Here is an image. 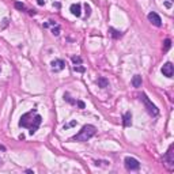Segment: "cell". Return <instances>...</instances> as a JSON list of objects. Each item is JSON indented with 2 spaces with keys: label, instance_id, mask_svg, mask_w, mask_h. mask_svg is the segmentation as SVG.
<instances>
[{
  "label": "cell",
  "instance_id": "cell-1",
  "mask_svg": "<svg viewBox=\"0 0 174 174\" xmlns=\"http://www.w3.org/2000/svg\"><path fill=\"white\" fill-rule=\"evenodd\" d=\"M41 122H42V117L37 113V109H32L30 112L22 114L19 118V127L27 128L30 132V135H34L38 131Z\"/></svg>",
  "mask_w": 174,
  "mask_h": 174
},
{
  "label": "cell",
  "instance_id": "cell-2",
  "mask_svg": "<svg viewBox=\"0 0 174 174\" xmlns=\"http://www.w3.org/2000/svg\"><path fill=\"white\" fill-rule=\"evenodd\" d=\"M95 134H97V128H95L94 125H91V124H87V125H84V127L82 128L76 135L74 136L72 140H75V142H80V143H84V142L90 140V139L93 138V136H95Z\"/></svg>",
  "mask_w": 174,
  "mask_h": 174
},
{
  "label": "cell",
  "instance_id": "cell-3",
  "mask_svg": "<svg viewBox=\"0 0 174 174\" xmlns=\"http://www.w3.org/2000/svg\"><path fill=\"white\" fill-rule=\"evenodd\" d=\"M140 100H142L143 104H144V106H146V109H147V112H148V113L151 114V116H158V114H159V109L156 108L154 104H152V101L147 97V94L143 93V94L140 95Z\"/></svg>",
  "mask_w": 174,
  "mask_h": 174
},
{
  "label": "cell",
  "instance_id": "cell-4",
  "mask_svg": "<svg viewBox=\"0 0 174 174\" xmlns=\"http://www.w3.org/2000/svg\"><path fill=\"white\" fill-rule=\"evenodd\" d=\"M173 148H174V146L170 144L168 152H166L165 156H163V163H165L166 168H168L170 172L174 169V152H173Z\"/></svg>",
  "mask_w": 174,
  "mask_h": 174
},
{
  "label": "cell",
  "instance_id": "cell-5",
  "mask_svg": "<svg viewBox=\"0 0 174 174\" xmlns=\"http://www.w3.org/2000/svg\"><path fill=\"white\" fill-rule=\"evenodd\" d=\"M124 165L129 172H136V170L140 169V163H139V161L136 158H132V156H127V158L124 159Z\"/></svg>",
  "mask_w": 174,
  "mask_h": 174
},
{
  "label": "cell",
  "instance_id": "cell-6",
  "mask_svg": "<svg viewBox=\"0 0 174 174\" xmlns=\"http://www.w3.org/2000/svg\"><path fill=\"white\" fill-rule=\"evenodd\" d=\"M50 67H52V71L53 72H60L66 68V61L61 60V59H57V60H53L50 63Z\"/></svg>",
  "mask_w": 174,
  "mask_h": 174
},
{
  "label": "cell",
  "instance_id": "cell-7",
  "mask_svg": "<svg viewBox=\"0 0 174 174\" xmlns=\"http://www.w3.org/2000/svg\"><path fill=\"white\" fill-rule=\"evenodd\" d=\"M147 18H148V20H150V22H151L154 26H156V27H161V26H162V19H161V16H159L156 12H154V11L150 12L148 15H147Z\"/></svg>",
  "mask_w": 174,
  "mask_h": 174
},
{
  "label": "cell",
  "instance_id": "cell-8",
  "mask_svg": "<svg viewBox=\"0 0 174 174\" xmlns=\"http://www.w3.org/2000/svg\"><path fill=\"white\" fill-rule=\"evenodd\" d=\"M162 74L165 75L166 78H173V74H174V66L170 61H168V63L163 64L162 67Z\"/></svg>",
  "mask_w": 174,
  "mask_h": 174
},
{
  "label": "cell",
  "instance_id": "cell-9",
  "mask_svg": "<svg viewBox=\"0 0 174 174\" xmlns=\"http://www.w3.org/2000/svg\"><path fill=\"white\" fill-rule=\"evenodd\" d=\"M122 124L124 127H131L132 125V113L131 112H125L122 116Z\"/></svg>",
  "mask_w": 174,
  "mask_h": 174
},
{
  "label": "cell",
  "instance_id": "cell-10",
  "mask_svg": "<svg viewBox=\"0 0 174 174\" xmlns=\"http://www.w3.org/2000/svg\"><path fill=\"white\" fill-rule=\"evenodd\" d=\"M70 10H71V12H72V15H75V16H79L82 15V6L79 4V3H76V4H72L70 7Z\"/></svg>",
  "mask_w": 174,
  "mask_h": 174
},
{
  "label": "cell",
  "instance_id": "cell-11",
  "mask_svg": "<svg viewBox=\"0 0 174 174\" xmlns=\"http://www.w3.org/2000/svg\"><path fill=\"white\" fill-rule=\"evenodd\" d=\"M44 26H53V29H52V33L54 34V36H59L60 34V26L57 25L54 20H49V23H45Z\"/></svg>",
  "mask_w": 174,
  "mask_h": 174
},
{
  "label": "cell",
  "instance_id": "cell-12",
  "mask_svg": "<svg viewBox=\"0 0 174 174\" xmlns=\"http://www.w3.org/2000/svg\"><path fill=\"white\" fill-rule=\"evenodd\" d=\"M142 83H143V80H142L140 75H135V76L132 78V86L134 87H142Z\"/></svg>",
  "mask_w": 174,
  "mask_h": 174
},
{
  "label": "cell",
  "instance_id": "cell-13",
  "mask_svg": "<svg viewBox=\"0 0 174 174\" xmlns=\"http://www.w3.org/2000/svg\"><path fill=\"white\" fill-rule=\"evenodd\" d=\"M97 84H98V86H100L101 88H106V87H109V82H108L106 78H104V76L98 78V79H97Z\"/></svg>",
  "mask_w": 174,
  "mask_h": 174
},
{
  "label": "cell",
  "instance_id": "cell-14",
  "mask_svg": "<svg viewBox=\"0 0 174 174\" xmlns=\"http://www.w3.org/2000/svg\"><path fill=\"white\" fill-rule=\"evenodd\" d=\"M109 33H110V36L113 37L114 40H118V38H121L122 37V33L118 32V30H116V29H113V27H109Z\"/></svg>",
  "mask_w": 174,
  "mask_h": 174
},
{
  "label": "cell",
  "instance_id": "cell-15",
  "mask_svg": "<svg viewBox=\"0 0 174 174\" xmlns=\"http://www.w3.org/2000/svg\"><path fill=\"white\" fill-rule=\"evenodd\" d=\"M14 6H15V8L19 10V11H27L26 6L23 4V3H20V2H15V3H14Z\"/></svg>",
  "mask_w": 174,
  "mask_h": 174
},
{
  "label": "cell",
  "instance_id": "cell-16",
  "mask_svg": "<svg viewBox=\"0 0 174 174\" xmlns=\"http://www.w3.org/2000/svg\"><path fill=\"white\" fill-rule=\"evenodd\" d=\"M72 63H74V66H82L83 60H82V57H79V56H74L72 57Z\"/></svg>",
  "mask_w": 174,
  "mask_h": 174
},
{
  "label": "cell",
  "instance_id": "cell-17",
  "mask_svg": "<svg viewBox=\"0 0 174 174\" xmlns=\"http://www.w3.org/2000/svg\"><path fill=\"white\" fill-rule=\"evenodd\" d=\"M64 100H66L67 102H70V104H72V105H76V101H75V100H72V98L70 97V94H68V93H66V94H64Z\"/></svg>",
  "mask_w": 174,
  "mask_h": 174
},
{
  "label": "cell",
  "instance_id": "cell-18",
  "mask_svg": "<svg viewBox=\"0 0 174 174\" xmlns=\"http://www.w3.org/2000/svg\"><path fill=\"white\" fill-rule=\"evenodd\" d=\"M170 46H172V40H165V48H163V50H165V52H166V50H169L170 49Z\"/></svg>",
  "mask_w": 174,
  "mask_h": 174
},
{
  "label": "cell",
  "instance_id": "cell-19",
  "mask_svg": "<svg viewBox=\"0 0 174 174\" xmlns=\"http://www.w3.org/2000/svg\"><path fill=\"white\" fill-rule=\"evenodd\" d=\"M74 71H76V72H84V67H80V66H74Z\"/></svg>",
  "mask_w": 174,
  "mask_h": 174
},
{
  "label": "cell",
  "instance_id": "cell-20",
  "mask_svg": "<svg viewBox=\"0 0 174 174\" xmlns=\"http://www.w3.org/2000/svg\"><path fill=\"white\" fill-rule=\"evenodd\" d=\"M74 125H76V121H71V122H68V124L64 125V129H68V128H71V127H74Z\"/></svg>",
  "mask_w": 174,
  "mask_h": 174
},
{
  "label": "cell",
  "instance_id": "cell-21",
  "mask_svg": "<svg viewBox=\"0 0 174 174\" xmlns=\"http://www.w3.org/2000/svg\"><path fill=\"white\" fill-rule=\"evenodd\" d=\"M84 7H86V14H87V16H90V14H91V7L88 6V4H86Z\"/></svg>",
  "mask_w": 174,
  "mask_h": 174
},
{
  "label": "cell",
  "instance_id": "cell-22",
  "mask_svg": "<svg viewBox=\"0 0 174 174\" xmlns=\"http://www.w3.org/2000/svg\"><path fill=\"white\" fill-rule=\"evenodd\" d=\"M76 105L79 106L80 109H84V102H82V101H76Z\"/></svg>",
  "mask_w": 174,
  "mask_h": 174
},
{
  "label": "cell",
  "instance_id": "cell-23",
  "mask_svg": "<svg viewBox=\"0 0 174 174\" xmlns=\"http://www.w3.org/2000/svg\"><path fill=\"white\" fill-rule=\"evenodd\" d=\"M37 3H38L40 6H44L45 4V0H37Z\"/></svg>",
  "mask_w": 174,
  "mask_h": 174
},
{
  "label": "cell",
  "instance_id": "cell-24",
  "mask_svg": "<svg viewBox=\"0 0 174 174\" xmlns=\"http://www.w3.org/2000/svg\"><path fill=\"white\" fill-rule=\"evenodd\" d=\"M0 150H3V151H6V147H4V146H2V144H0Z\"/></svg>",
  "mask_w": 174,
  "mask_h": 174
},
{
  "label": "cell",
  "instance_id": "cell-25",
  "mask_svg": "<svg viewBox=\"0 0 174 174\" xmlns=\"http://www.w3.org/2000/svg\"><path fill=\"white\" fill-rule=\"evenodd\" d=\"M2 163H3V161H2V159H0V165H2Z\"/></svg>",
  "mask_w": 174,
  "mask_h": 174
},
{
  "label": "cell",
  "instance_id": "cell-26",
  "mask_svg": "<svg viewBox=\"0 0 174 174\" xmlns=\"http://www.w3.org/2000/svg\"><path fill=\"white\" fill-rule=\"evenodd\" d=\"M170 2H174V0H170Z\"/></svg>",
  "mask_w": 174,
  "mask_h": 174
}]
</instances>
